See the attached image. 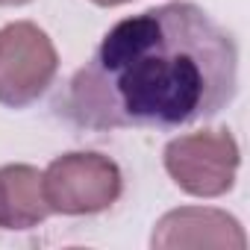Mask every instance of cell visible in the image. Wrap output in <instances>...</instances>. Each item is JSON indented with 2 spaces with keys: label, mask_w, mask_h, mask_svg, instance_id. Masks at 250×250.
Here are the masks:
<instances>
[{
  "label": "cell",
  "mask_w": 250,
  "mask_h": 250,
  "mask_svg": "<svg viewBox=\"0 0 250 250\" xmlns=\"http://www.w3.org/2000/svg\"><path fill=\"white\" fill-rule=\"evenodd\" d=\"M97 6H121V3H130V0H91Z\"/></svg>",
  "instance_id": "52a82bcc"
},
{
  "label": "cell",
  "mask_w": 250,
  "mask_h": 250,
  "mask_svg": "<svg viewBox=\"0 0 250 250\" xmlns=\"http://www.w3.org/2000/svg\"><path fill=\"white\" fill-rule=\"evenodd\" d=\"M50 212L44 174L33 165L0 168V229H33Z\"/></svg>",
  "instance_id": "8992f818"
},
{
  "label": "cell",
  "mask_w": 250,
  "mask_h": 250,
  "mask_svg": "<svg viewBox=\"0 0 250 250\" xmlns=\"http://www.w3.org/2000/svg\"><path fill=\"white\" fill-rule=\"evenodd\" d=\"M42 174L47 206L56 215H97L124 191L121 168L103 153H65Z\"/></svg>",
  "instance_id": "7a4b0ae2"
},
{
  "label": "cell",
  "mask_w": 250,
  "mask_h": 250,
  "mask_svg": "<svg viewBox=\"0 0 250 250\" xmlns=\"http://www.w3.org/2000/svg\"><path fill=\"white\" fill-rule=\"evenodd\" d=\"M30 0H0V6H24Z\"/></svg>",
  "instance_id": "ba28073f"
},
{
  "label": "cell",
  "mask_w": 250,
  "mask_h": 250,
  "mask_svg": "<svg viewBox=\"0 0 250 250\" xmlns=\"http://www.w3.org/2000/svg\"><path fill=\"white\" fill-rule=\"evenodd\" d=\"M153 247L159 250H174V247H235L244 250L247 238L241 224L221 212V209H203V206H183L168 212L150 238Z\"/></svg>",
  "instance_id": "5b68a950"
},
{
  "label": "cell",
  "mask_w": 250,
  "mask_h": 250,
  "mask_svg": "<svg viewBox=\"0 0 250 250\" xmlns=\"http://www.w3.org/2000/svg\"><path fill=\"white\" fill-rule=\"evenodd\" d=\"M59 71V56L50 36L30 24L15 21L0 30V103L24 109L36 103Z\"/></svg>",
  "instance_id": "3957f363"
},
{
  "label": "cell",
  "mask_w": 250,
  "mask_h": 250,
  "mask_svg": "<svg viewBox=\"0 0 250 250\" xmlns=\"http://www.w3.org/2000/svg\"><path fill=\"white\" fill-rule=\"evenodd\" d=\"M238 145L227 130H200L174 139L165 147L168 177L191 197H221L238 174Z\"/></svg>",
  "instance_id": "277c9868"
},
{
  "label": "cell",
  "mask_w": 250,
  "mask_h": 250,
  "mask_svg": "<svg viewBox=\"0 0 250 250\" xmlns=\"http://www.w3.org/2000/svg\"><path fill=\"white\" fill-rule=\"evenodd\" d=\"M238 88L232 36L194 3L118 21L59 100L83 130H180L215 118Z\"/></svg>",
  "instance_id": "6da1fadb"
}]
</instances>
